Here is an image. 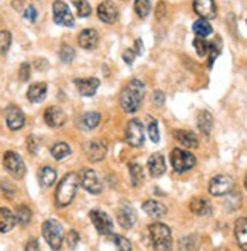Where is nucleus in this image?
<instances>
[{
	"label": "nucleus",
	"mask_w": 247,
	"mask_h": 251,
	"mask_svg": "<svg viewBox=\"0 0 247 251\" xmlns=\"http://www.w3.org/2000/svg\"><path fill=\"white\" fill-rule=\"evenodd\" d=\"M145 96V84L140 79H132L121 92V107L125 113H136Z\"/></svg>",
	"instance_id": "nucleus-1"
},
{
	"label": "nucleus",
	"mask_w": 247,
	"mask_h": 251,
	"mask_svg": "<svg viewBox=\"0 0 247 251\" xmlns=\"http://www.w3.org/2000/svg\"><path fill=\"white\" fill-rule=\"evenodd\" d=\"M78 186H80V176L75 172L66 174L56 186V192H55L56 207H66V205H69L74 201Z\"/></svg>",
	"instance_id": "nucleus-2"
},
{
	"label": "nucleus",
	"mask_w": 247,
	"mask_h": 251,
	"mask_svg": "<svg viewBox=\"0 0 247 251\" xmlns=\"http://www.w3.org/2000/svg\"><path fill=\"white\" fill-rule=\"evenodd\" d=\"M151 242L156 251H171L172 248V236L171 228L162 223H154L148 227Z\"/></svg>",
	"instance_id": "nucleus-3"
},
{
	"label": "nucleus",
	"mask_w": 247,
	"mask_h": 251,
	"mask_svg": "<svg viewBox=\"0 0 247 251\" xmlns=\"http://www.w3.org/2000/svg\"><path fill=\"white\" fill-rule=\"evenodd\" d=\"M41 233L45 236L46 242L49 244V247L52 250H60L61 245H63V227L61 224L58 223V221H54V219H48L45 224L41 227Z\"/></svg>",
	"instance_id": "nucleus-4"
},
{
	"label": "nucleus",
	"mask_w": 247,
	"mask_h": 251,
	"mask_svg": "<svg viewBox=\"0 0 247 251\" xmlns=\"http://www.w3.org/2000/svg\"><path fill=\"white\" fill-rule=\"evenodd\" d=\"M169 161L176 172H186V171H191L195 166L197 158L190 151H183V150H179V148H174L169 155Z\"/></svg>",
	"instance_id": "nucleus-5"
},
{
	"label": "nucleus",
	"mask_w": 247,
	"mask_h": 251,
	"mask_svg": "<svg viewBox=\"0 0 247 251\" xmlns=\"http://www.w3.org/2000/svg\"><path fill=\"white\" fill-rule=\"evenodd\" d=\"M234 187H235L234 178L229 176V175H224V174L212 176L211 181H209V192H211V195H214V197L227 195V194H230Z\"/></svg>",
	"instance_id": "nucleus-6"
},
{
	"label": "nucleus",
	"mask_w": 247,
	"mask_h": 251,
	"mask_svg": "<svg viewBox=\"0 0 247 251\" xmlns=\"http://www.w3.org/2000/svg\"><path fill=\"white\" fill-rule=\"evenodd\" d=\"M3 166L14 176V178H23L26 174V166L23 158L14 151H6L3 155Z\"/></svg>",
	"instance_id": "nucleus-7"
},
{
	"label": "nucleus",
	"mask_w": 247,
	"mask_h": 251,
	"mask_svg": "<svg viewBox=\"0 0 247 251\" xmlns=\"http://www.w3.org/2000/svg\"><path fill=\"white\" fill-rule=\"evenodd\" d=\"M52 11H54V22L56 25L64 26V27L75 26V19L72 16L69 6L63 2V0H55L52 5Z\"/></svg>",
	"instance_id": "nucleus-8"
},
{
	"label": "nucleus",
	"mask_w": 247,
	"mask_h": 251,
	"mask_svg": "<svg viewBox=\"0 0 247 251\" xmlns=\"http://www.w3.org/2000/svg\"><path fill=\"white\" fill-rule=\"evenodd\" d=\"M125 140L128 145L135 148L142 146L145 142V132H143V125L139 119H132L127 124L125 128Z\"/></svg>",
	"instance_id": "nucleus-9"
},
{
	"label": "nucleus",
	"mask_w": 247,
	"mask_h": 251,
	"mask_svg": "<svg viewBox=\"0 0 247 251\" xmlns=\"http://www.w3.org/2000/svg\"><path fill=\"white\" fill-rule=\"evenodd\" d=\"M84 152L90 161L98 163V161L104 160L107 155V145L104 140L101 139H92L89 142H85L84 145Z\"/></svg>",
	"instance_id": "nucleus-10"
},
{
	"label": "nucleus",
	"mask_w": 247,
	"mask_h": 251,
	"mask_svg": "<svg viewBox=\"0 0 247 251\" xmlns=\"http://www.w3.org/2000/svg\"><path fill=\"white\" fill-rule=\"evenodd\" d=\"M81 186L92 195H98L103 192V183H101L98 174L93 169H84L80 178Z\"/></svg>",
	"instance_id": "nucleus-11"
},
{
	"label": "nucleus",
	"mask_w": 247,
	"mask_h": 251,
	"mask_svg": "<svg viewBox=\"0 0 247 251\" xmlns=\"http://www.w3.org/2000/svg\"><path fill=\"white\" fill-rule=\"evenodd\" d=\"M90 219H92V223L96 228V231L99 234H103V236H107L111 233L113 230V223H111V219L110 216L106 213V212H101V210H92L89 213Z\"/></svg>",
	"instance_id": "nucleus-12"
},
{
	"label": "nucleus",
	"mask_w": 247,
	"mask_h": 251,
	"mask_svg": "<svg viewBox=\"0 0 247 251\" xmlns=\"http://www.w3.org/2000/svg\"><path fill=\"white\" fill-rule=\"evenodd\" d=\"M5 121H6V125L11 131L22 129L25 126V122H26L23 111L16 105H9L5 110Z\"/></svg>",
	"instance_id": "nucleus-13"
},
{
	"label": "nucleus",
	"mask_w": 247,
	"mask_h": 251,
	"mask_svg": "<svg viewBox=\"0 0 247 251\" xmlns=\"http://www.w3.org/2000/svg\"><path fill=\"white\" fill-rule=\"evenodd\" d=\"M98 17L101 19V22H104L107 25H113L119 19V11L111 0H104V2L99 3L98 6Z\"/></svg>",
	"instance_id": "nucleus-14"
},
{
	"label": "nucleus",
	"mask_w": 247,
	"mask_h": 251,
	"mask_svg": "<svg viewBox=\"0 0 247 251\" xmlns=\"http://www.w3.org/2000/svg\"><path fill=\"white\" fill-rule=\"evenodd\" d=\"M192 6L197 16L205 20H211L217 17V5L215 0H192Z\"/></svg>",
	"instance_id": "nucleus-15"
},
{
	"label": "nucleus",
	"mask_w": 247,
	"mask_h": 251,
	"mask_svg": "<svg viewBox=\"0 0 247 251\" xmlns=\"http://www.w3.org/2000/svg\"><path fill=\"white\" fill-rule=\"evenodd\" d=\"M136 219H137V216H136V212H135V209L132 207V205L122 204L119 207V210H118V223H119V226L122 228H125V230H130L135 226Z\"/></svg>",
	"instance_id": "nucleus-16"
},
{
	"label": "nucleus",
	"mask_w": 247,
	"mask_h": 251,
	"mask_svg": "<svg viewBox=\"0 0 247 251\" xmlns=\"http://www.w3.org/2000/svg\"><path fill=\"white\" fill-rule=\"evenodd\" d=\"M45 122L51 128H60L66 124V113L60 107H49L45 111Z\"/></svg>",
	"instance_id": "nucleus-17"
},
{
	"label": "nucleus",
	"mask_w": 247,
	"mask_h": 251,
	"mask_svg": "<svg viewBox=\"0 0 247 251\" xmlns=\"http://www.w3.org/2000/svg\"><path fill=\"white\" fill-rule=\"evenodd\" d=\"M99 79L98 78H77L75 79V85L78 88V92L81 96H95L96 90L99 88Z\"/></svg>",
	"instance_id": "nucleus-18"
},
{
	"label": "nucleus",
	"mask_w": 247,
	"mask_h": 251,
	"mask_svg": "<svg viewBox=\"0 0 247 251\" xmlns=\"http://www.w3.org/2000/svg\"><path fill=\"white\" fill-rule=\"evenodd\" d=\"M142 210L147 213L148 216L154 218V219L164 218L168 213L166 205L162 204L161 201H157V200H148V201H145L142 204Z\"/></svg>",
	"instance_id": "nucleus-19"
},
{
	"label": "nucleus",
	"mask_w": 247,
	"mask_h": 251,
	"mask_svg": "<svg viewBox=\"0 0 247 251\" xmlns=\"http://www.w3.org/2000/svg\"><path fill=\"white\" fill-rule=\"evenodd\" d=\"M78 43L82 49L92 50L99 44V34L95 31V29H90V27L84 29V31H81V34L78 35Z\"/></svg>",
	"instance_id": "nucleus-20"
},
{
	"label": "nucleus",
	"mask_w": 247,
	"mask_h": 251,
	"mask_svg": "<svg viewBox=\"0 0 247 251\" xmlns=\"http://www.w3.org/2000/svg\"><path fill=\"white\" fill-rule=\"evenodd\" d=\"M148 171L151 174V176H162L165 172H166V161H165V157L162 154H153L150 158H148Z\"/></svg>",
	"instance_id": "nucleus-21"
},
{
	"label": "nucleus",
	"mask_w": 247,
	"mask_h": 251,
	"mask_svg": "<svg viewBox=\"0 0 247 251\" xmlns=\"http://www.w3.org/2000/svg\"><path fill=\"white\" fill-rule=\"evenodd\" d=\"M46 95H48V85L45 82H34L31 87L27 88L26 98L31 102L38 104V102H41L46 98Z\"/></svg>",
	"instance_id": "nucleus-22"
},
{
	"label": "nucleus",
	"mask_w": 247,
	"mask_h": 251,
	"mask_svg": "<svg viewBox=\"0 0 247 251\" xmlns=\"http://www.w3.org/2000/svg\"><path fill=\"white\" fill-rule=\"evenodd\" d=\"M16 224H17L16 215H14L6 207L0 209V233H8V231H11L14 227H16Z\"/></svg>",
	"instance_id": "nucleus-23"
},
{
	"label": "nucleus",
	"mask_w": 247,
	"mask_h": 251,
	"mask_svg": "<svg viewBox=\"0 0 247 251\" xmlns=\"http://www.w3.org/2000/svg\"><path fill=\"white\" fill-rule=\"evenodd\" d=\"M190 210L197 216H208L212 212V205L206 198H194L190 204Z\"/></svg>",
	"instance_id": "nucleus-24"
},
{
	"label": "nucleus",
	"mask_w": 247,
	"mask_h": 251,
	"mask_svg": "<svg viewBox=\"0 0 247 251\" xmlns=\"http://www.w3.org/2000/svg\"><path fill=\"white\" fill-rule=\"evenodd\" d=\"M235 238L243 251H247V219L240 218L235 223Z\"/></svg>",
	"instance_id": "nucleus-25"
},
{
	"label": "nucleus",
	"mask_w": 247,
	"mask_h": 251,
	"mask_svg": "<svg viewBox=\"0 0 247 251\" xmlns=\"http://www.w3.org/2000/svg\"><path fill=\"white\" fill-rule=\"evenodd\" d=\"M174 137H176V140H179L186 148H192V150H195V148L198 146L197 136L191 131H185V129L174 131Z\"/></svg>",
	"instance_id": "nucleus-26"
},
{
	"label": "nucleus",
	"mask_w": 247,
	"mask_h": 251,
	"mask_svg": "<svg viewBox=\"0 0 247 251\" xmlns=\"http://www.w3.org/2000/svg\"><path fill=\"white\" fill-rule=\"evenodd\" d=\"M56 180V171L51 166H45L38 171V183L43 189L51 187Z\"/></svg>",
	"instance_id": "nucleus-27"
},
{
	"label": "nucleus",
	"mask_w": 247,
	"mask_h": 251,
	"mask_svg": "<svg viewBox=\"0 0 247 251\" xmlns=\"http://www.w3.org/2000/svg\"><path fill=\"white\" fill-rule=\"evenodd\" d=\"M101 122V114L96 113V111H89V113H84L82 117H81V128L90 131V129H95Z\"/></svg>",
	"instance_id": "nucleus-28"
},
{
	"label": "nucleus",
	"mask_w": 247,
	"mask_h": 251,
	"mask_svg": "<svg viewBox=\"0 0 247 251\" xmlns=\"http://www.w3.org/2000/svg\"><path fill=\"white\" fill-rule=\"evenodd\" d=\"M197 125L198 128L205 132V134H209L212 125H214V117L209 111H200L198 117H197Z\"/></svg>",
	"instance_id": "nucleus-29"
},
{
	"label": "nucleus",
	"mask_w": 247,
	"mask_h": 251,
	"mask_svg": "<svg viewBox=\"0 0 247 251\" xmlns=\"http://www.w3.org/2000/svg\"><path fill=\"white\" fill-rule=\"evenodd\" d=\"M128 172H130V180H132V184L135 187H139L143 183V169H142V166L135 163V161H132V163L128 165Z\"/></svg>",
	"instance_id": "nucleus-30"
},
{
	"label": "nucleus",
	"mask_w": 247,
	"mask_h": 251,
	"mask_svg": "<svg viewBox=\"0 0 247 251\" xmlns=\"http://www.w3.org/2000/svg\"><path fill=\"white\" fill-rule=\"evenodd\" d=\"M192 31L197 37H201V38H205L208 35L212 34V26L208 20L205 19H198L197 22H194L192 25Z\"/></svg>",
	"instance_id": "nucleus-31"
},
{
	"label": "nucleus",
	"mask_w": 247,
	"mask_h": 251,
	"mask_svg": "<svg viewBox=\"0 0 247 251\" xmlns=\"http://www.w3.org/2000/svg\"><path fill=\"white\" fill-rule=\"evenodd\" d=\"M51 154L55 160H63L64 157L70 155V146L64 142H58L51 148Z\"/></svg>",
	"instance_id": "nucleus-32"
},
{
	"label": "nucleus",
	"mask_w": 247,
	"mask_h": 251,
	"mask_svg": "<svg viewBox=\"0 0 247 251\" xmlns=\"http://www.w3.org/2000/svg\"><path fill=\"white\" fill-rule=\"evenodd\" d=\"M31 219H32V212H31V209L27 207V205H19L17 207V212H16V221L20 224V226H23V227H26L29 223H31Z\"/></svg>",
	"instance_id": "nucleus-33"
},
{
	"label": "nucleus",
	"mask_w": 247,
	"mask_h": 251,
	"mask_svg": "<svg viewBox=\"0 0 247 251\" xmlns=\"http://www.w3.org/2000/svg\"><path fill=\"white\" fill-rule=\"evenodd\" d=\"M135 11L140 19H145L151 11L150 0H135Z\"/></svg>",
	"instance_id": "nucleus-34"
},
{
	"label": "nucleus",
	"mask_w": 247,
	"mask_h": 251,
	"mask_svg": "<svg viewBox=\"0 0 247 251\" xmlns=\"http://www.w3.org/2000/svg\"><path fill=\"white\" fill-rule=\"evenodd\" d=\"M113 239V244L114 247L118 248V251H132V242H130L125 236H121V234H113L111 236Z\"/></svg>",
	"instance_id": "nucleus-35"
},
{
	"label": "nucleus",
	"mask_w": 247,
	"mask_h": 251,
	"mask_svg": "<svg viewBox=\"0 0 247 251\" xmlns=\"http://www.w3.org/2000/svg\"><path fill=\"white\" fill-rule=\"evenodd\" d=\"M60 58H61V61L69 64L75 60V49L70 46V44H63V46L60 48Z\"/></svg>",
	"instance_id": "nucleus-36"
},
{
	"label": "nucleus",
	"mask_w": 247,
	"mask_h": 251,
	"mask_svg": "<svg viewBox=\"0 0 247 251\" xmlns=\"http://www.w3.org/2000/svg\"><path fill=\"white\" fill-rule=\"evenodd\" d=\"M74 5H75V8H77L78 16L82 17V19L89 17L90 14H92V6L89 5V2H87V0H75Z\"/></svg>",
	"instance_id": "nucleus-37"
},
{
	"label": "nucleus",
	"mask_w": 247,
	"mask_h": 251,
	"mask_svg": "<svg viewBox=\"0 0 247 251\" xmlns=\"http://www.w3.org/2000/svg\"><path fill=\"white\" fill-rule=\"evenodd\" d=\"M220 50H221V41L220 38H217V41L214 40V43H209V67H212L214 61L217 60V56L220 55Z\"/></svg>",
	"instance_id": "nucleus-38"
},
{
	"label": "nucleus",
	"mask_w": 247,
	"mask_h": 251,
	"mask_svg": "<svg viewBox=\"0 0 247 251\" xmlns=\"http://www.w3.org/2000/svg\"><path fill=\"white\" fill-rule=\"evenodd\" d=\"M194 48H195L198 56H206L208 52H209V41H206L205 38H201V37H197L194 40Z\"/></svg>",
	"instance_id": "nucleus-39"
},
{
	"label": "nucleus",
	"mask_w": 247,
	"mask_h": 251,
	"mask_svg": "<svg viewBox=\"0 0 247 251\" xmlns=\"http://www.w3.org/2000/svg\"><path fill=\"white\" fill-rule=\"evenodd\" d=\"M12 35L9 31H0V53H6L11 48Z\"/></svg>",
	"instance_id": "nucleus-40"
},
{
	"label": "nucleus",
	"mask_w": 247,
	"mask_h": 251,
	"mask_svg": "<svg viewBox=\"0 0 247 251\" xmlns=\"http://www.w3.org/2000/svg\"><path fill=\"white\" fill-rule=\"evenodd\" d=\"M148 134H150V139L153 143H159L161 140V132H159V124L157 121H151L150 125H148Z\"/></svg>",
	"instance_id": "nucleus-41"
},
{
	"label": "nucleus",
	"mask_w": 247,
	"mask_h": 251,
	"mask_svg": "<svg viewBox=\"0 0 247 251\" xmlns=\"http://www.w3.org/2000/svg\"><path fill=\"white\" fill-rule=\"evenodd\" d=\"M66 242H67V247L70 250H75L80 244V234L77 230H70L69 234L66 236Z\"/></svg>",
	"instance_id": "nucleus-42"
},
{
	"label": "nucleus",
	"mask_w": 247,
	"mask_h": 251,
	"mask_svg": "<svg viewBox=\"0 0 247 251\" xmlns=\"http://www.w3.org/2000/svg\"><path fill=\"white\" fill-rule=\"evenodd\" d=\"M29 78H31V66H29V63H22L19 69V79L22 82H26Z\"/></svg>",
	"instance_id": "nucleus-43"
},
{
	"label": "nucleus",
	"mask_w": 247,
	"mask_h": 251,
	"mask_svg": "<svg viewBox=\"0 0 247 251\" xmlns=\"http://www.w3.org/2000/svg\"><path fill=\"white\" fill-rule=\"evenodd\" d=\"M23 16H25V19L26 20H29V22H35L37 20V9H35V6L34 5H27L26 6V9H25V12H23Z\"/></svg>",
	"instance_id": "nucleus-44"
},
{
	"label": "nucleus",
	"mask_w": 247,
	"mask_h": 251,
	"mask_svg": "<svg viewBox=\"0 0 247 251\" xmlns=\"http://www.w3.org/2000/svg\"><path fill=\"white\" fill-rule=\"evenodd\" d=\"M136 52L133 50V49H127L124 53H122V58H124V61L128 64V66H132L133 63H135V60H136Z\"/></svg>",
	"instance_id": "nucleus-45"
},
{
	"label": "nucleus",
	"mask_w": 247,
	"mask_h": 251,
	"mask_svg": "<svg viewBox=\"0 0 247 251\" xmlns=\"http://www.w3.org/2000/svg\"><path fill=\"white\" fill-rule=\"evenodd\" d=\"M153 102L156 105H164V102H165V93L162 92V90H156L154 93H153Z\"/></svg>",
	"instance_id": "nucleus-46"
},
{
	"label": "nucleus",
	"mask_w": 247,
	"mask_h": 251,
	"mask_svg": "<svg viewBox=\"0 0 247 251\" xmlns=\"http://www.w3.org/2000/svg\"><path fill=\"white\" fill-rule=\"evenodd\" d=\"M27 148H29V152L31 154H35L37 150H38V140L35 136H29L27 137Z\"/></svg>",
	"instance_id": "nucleus-47"
},
{
	"label": "nucleus",
	"mask_w": 247,
	"mask_h": 251,
	"mask_svg": "<svg viewBox=\"0 0 247 251\" xmlns=\"http://www.w3.org/2000/svg\"><path fill=\"white\" fill-rule=\"evenodd\" d=\"M25 251H40L38 241H37V239H31V241H27V244H26V247H25Z\"/></svg>",
	"instance_id": "nucleus-48"
},
{
	"label": "nucleus",
	"mask_w": 247,
	"mask_h": 251,
	"mask_svg": "<svg viewBox=\"0 0 247 251\" xmlns=\"http://www.w3.org/2000/svg\"><path fill=\"white\" fill-rule=\"evenodd\" d=\"M133 50L136 52V55H137V56L143 53V43H142V40H140V38H137V40L135 41V48H133Z\"/></svg>",
	"instance_id": "nucleus-49"
}]
</instances>
